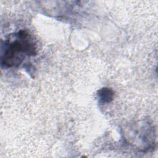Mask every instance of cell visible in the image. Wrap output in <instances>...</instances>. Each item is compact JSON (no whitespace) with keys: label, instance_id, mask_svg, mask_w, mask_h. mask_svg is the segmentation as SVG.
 Returning a JSON list of instances; mask_svg holds the SVG:
<instances>
[{"label":"cell","instance_id":"cell-1","mask_svg":"<svg viewBox=\"0 0 158 158\" xmlns=\"http://www.w3.org/2000/svg\"><path fill=\"white\" fill-rule=\"evenodd\" d=\"M15 35V40L6 43L7 48L2 58V65L8 67L19 65L25 55L34 56L36 53L35 44L31 41L27 31L21 30Z\"/></svg>","mask_w":158,"mask_h":158},{"label":"cell","instance_id":"cell-2","mask_svg":"<svg viewBox=\"0 0 158 158\" xmlns=\"http://www.w3.org/2000/svg\"><path fill=\"white\" fill-rule=\"evenodd\" d=\"M98 97L104 103L110 102L114 97V91L109 88H103L98 91Z\"/></svg>","mask_w":158,"mask_h":158}]
</instances>
